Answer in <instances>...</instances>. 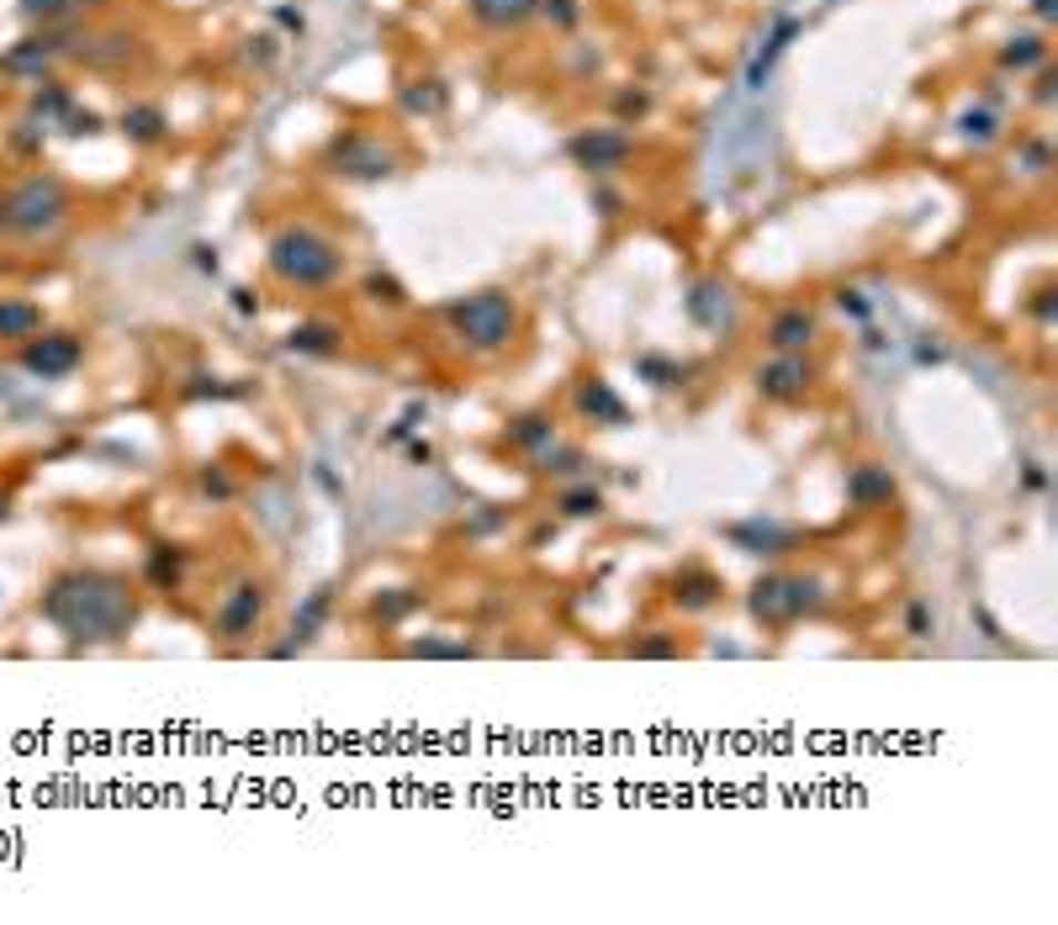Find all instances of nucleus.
<instances>
[{"label": "nucleus", "instance_id": "obj_45", "mask_svg": "<svg viewBox=\"0 0 1058 925\" xmlns=\"http://www.w3.org/2000/svg\"><path fill=\"white\" fill-rule=\"evenodd\" d=\"M6 519H11V498L0 492V523H6Z\"/></svg>", "mask_w": 1058, "mask_h": 925}, {"label": "nucleus", "instance_id": "obj_43", "mask_svg": "<svg viewBox=\"0 0 1058 925\" xmlns=\"http://www.w3.org/2000/svg\"><path fill=\"white\" fill-rule=\"evenodd\" d=\"M1027 487H1033V492H1043V487H1048V471H1043V466H1027Z\"/></svg>", "mask_w": 1058, "mask_h": 925}, {"label": "nucleus", "instance_id": "obj_22", "mask_svg": "<svg viewBox=\"0 0 1058 925\" xmlns=\"http://www.w3.org/2000/svg\"><path fill=\"white\" fill-rule=\"evenodd\" d=\"M32 333H43V312L32 308V302H17V297H6L0 302V339H32Z\"/></svg>", "mask_w": 1058, "mask_h": 925}, {"label": "nucleus", "instance_id": "obj_3", "mask_svg": "<svg viewBox=\"0 0 1058 925\" xmlns=\"http://www.w3.org/2000/svg\"><path fill=\"white\" fill-rule=\"evenodd\" d=\"M445 323H450V333H456L466 350L498 355V350L514 344V333H519V308H514L508 291H471V297H460V302L445 308Z\"/></svg>", "mask_w": 1058, "mask_h": 925}, {"label": "nucleus", "instance_id": "obj_30", "mask_svg": "<svg viewBox=\"0 0 1058 925\" xmlns=\"http://www.w3.org/2000/svg\"><path fill=\"white\" fill-rule=\"evenodd\" d=\"M445 85L439 80H413V85H403V106L408 112H424V117H434V112H445Z\"/></svg>", "mask_w": 1058, "mask_h": 925}, {"label": "nucleus", "instance_id": "obj_21", "mask_svg": "<svg viewBox=\"0 0 1058 925\" xmlns=\"http://www.w3.org/2000/svg\"><path fill=\"white\" fill-rule=\"evenodd\" d=\"M529 460H535V471H540V476H582L588 466H593V460H588L578 445H561V439H556V445H546L540 455H529Z\"/></svg>", "mask_w": 1058, "mask_h": 925}, {"label": "nucleus", "instance_id": "obj_46", "mask_svg": "<svg viewBox=\"0 0 1058 925\" xmlns=\"http://www.w3.org/2000/svg\"><path fill=\"white\" fill-rule=\"evenodd\" d=\"M74 6H106V0H74Z\"/></svg>", "mask_w": 1058, "mask_h": 925}, {"label": "nucleus", "instance_id": "obj_9", "mask_svg": "<svg viewBox=\"0 0 1058 925\" xmlns=\"http://www.w3.org/2000/svg\"><path fill=\"white\" fill-rule=\"evenodd\" d=\"M567 154H572L588 175H614L620 165H630L635 138L620 133V127H588V133H578V138L567 143Z\"/></svg>", "mask_w": 1058, "mask_h": 925}, {"label": "nucleus", "instance_id": "obj_23", "mask_svg": "<svg viewBox=\"0 0 1058 925\" xmlns=\"http://www.w3.org/2000/svg\"><path fill=\"white\" fill-rule=\"evenodd\" d=\"M529 11H540V0H471V17L481 27H519Z\"/></svg>", "mask_w": 1058, "mask_h": 925}, {"label": "nucleus", "instance_id": "obj_7", "mask_svg": "<svg viewBox=\"0 0 1058 925\" xmlns=\"http://www.w3.org/2000/svg\"><path fill=\"white\" fill-rule=\"evenodd\" d=\"M264 609H270L264 582H234V588L222 593V603H217V614H212V635L217 641H228V645H243L249 635H260Z\"/></svg>", "mask_w": 1058, "mask_h": 925}, {"label": "nucleus", "instance_id": "obj_25", "mask_svg": "<svg viewBox=\"0 0 1058 925\" xmlns=\"http://www.w3.org/2000/svg\"><path fill=\"white\" fill-rule=\"evenodd\" d=\"M64 48V38H22V43L6 53V70H43V64H53V53Z\"/></svg>", "mask_w": 1058, "mask_h": 925}, {"label": "nucleus", "instance_id": "obj_44", "mask_svg": "<svg viewBox=\"0 0 1058 925\" xmlns=\"http://www.w3.org/2000/svg\"><path fill=\"white\" fill-rule=\"evenodd\" d=\"M1033 11L1043 17V22H1054V17H1058V0H1033Z\"/></svg>", "mask_w": 1058, "mask_h": 925}, {"label": "nucleus", "instance_id": "obj_40", "mask_svg": "<svg viewBox=\"0 0 1058 925\" xmlns=\"http://www.w3.org/2000/svg\"><path fill=\"white\" fill-rule=\"evenodd\" d=\"M837 308H842L847 318H868V312H873L863 291H837Z\"/></svg>", "mask_w": 1058, "mask_h": 925}, {"label": "nucleus", "instance_id": "obj_13", "mask_svg": "<svg viewBox=\"0 0 1058 925\" xmlns=\"http://www.w3.org/2000/svg\"><path fill=\"white\" fill-rule=\"evenodd\" d=\"M667 597L677 603V614H709L725 597V582H720V571H709V567H683L673 576V593Z\"/></svg>", "mask_w": 1058, "mask_h": 925}, {"label": "nucleus", "instance_id": "obj_32", "mask_svg": "<svg viewBox=\"0 0 1058 925\" xmlns=\"http://www.w3.org/2000/svg\"><path fill=\"white\" fill-rule=\"evenodd\" d=\"M677 651H683V645H677V635H667V630H651L646 641L630 645V656H635V662H673Z\"/></svg>", "mask_w": 1058, "mask_h": 925}, {"label": "nucleus", "instance_id": "obj_15", "mask_svg": "<svg viewBox=\"0 0 1058 925\" xmlns=\"http://www.w3.org/2000/svg\"><path fill=\"white\" fill-rule=\"evenodd\" d=\"M820 339V318L810 308H784L768 323V350L772 355H805Z\"/></svg>", "mask_w": 1058, "mask_h": 925}, {"label": "nucleus", "instance_id": "obj_20", "mask_svg": "<svg viewBox=\"0 0 1058 925\" xmlns=\"http://www.w3.org/2000/svg\"><path fill=\"white\" fill-rule=\"evenodd\" d=\"M122 133L133 143H159L169 133V117L154 101H144V106H127V112H122Z\"/></svg>", "mask_w": 1058, "mask_h": 925}, {"label": "nucleus", "instance_id": "obj_11", "mask_svg": "<svg viewBox=\"0 0 1058 925\" xmlns=\"http://www.w3.org/2000/svg\"><path fill=\"white\" fill-rule=\"evenodd\" d=\"M725 540L741 550V555L778 561V555H789V550L799 545V529H789V523H778V519H741V523L725 529Z\"/></svg>", "mask_w": 1058, "mask_h": 925}, {"label": "nucleus", "instance_id": "obj_42", "mask_svg": "<svg viewBox=\"0 0 1058 925\" xmlns=\"http://www.w3.org/2000/svg\"><path fill=\"white\" fill-rule=\"evenodd\" d=\"M1048 297H1054V291H1037V302H1033V312H1037V318H1043V323L1054 318V302H1048Z\"/></svg>", "mask_w": 1058, "mask_h": 925}, {"label": "nucleus", "instance_id": "obj_2", "mask_svg": "<svg viewBox=\"0 0 1058 925\" xmlns=\"http://www.w3.org/2000/svg\"><path fill=\"white\" fill-rule=\"evenodd\" d=\"M270 276L291 291H323L344 276V254H339L334 238H323L318 228H281L264 249Z\"/></svg>", "mask_w": 1058, "mask_h": 925}, {"label": "nucleus", "instance_id": "obj_12", "mask_svg": "<svg viewBox=\"0 0 1058 925\" xmlns=\"http://www.w3.org/2000/svg\"><path fill=\"white\" fill-rule=\"evenodd\" d=\"M329 614H334V588H318V593H308V603H302V609H297V619H291L287 641L270 645V656H276V662H287V656H297V651H308V645L323 635Z\"/></svg>", "mask_w": 1058, "mask_h": 925}, {"label": "nucleus", "instance_id": "obj_26", "mask_svg": "<svg viewBox=\"0 0 1058 925\" xmlns=\"http://www.w3.org/2000/svg\"><path fill=\"white\" fill-rule=\"evenodd\" d=\"M556 513H561V519H603V492L593 481H578V487H567V492L556 498Z\"/></svg>", "mask_w": 1058, "mask_h": 925}, {"label": "nucleus", "instance_id": "obj_28", "mask_svg": "<svg viewBox=\"0 0 1058 925\" xmlns=\"http://www.w3.org/2000/svg\"><path fill=\"white\" fill-rule=\"evenodd\" d=\"M635 376L646 381V386H656V392H673V386H683V365L677 360H667V355H641L635 360Z\"/></svg>", "mask_w": 1058, "mask_h": 925}, {"label": "nucleus", "instance_id": "obj_19", "mask_svg": "<svg viewBox=\"0 0 1058 925\" xmlns=\"http://www.w3.org/2000/svg\"><path fill=\"white\" fill-rule=\"evenodd\" d=\"M408 662H471L477 645L471 641H445V635H424V641H408L403 645Z\"/></svg>", "mask_w": 1058, "mask_h": 925}, {"label": "nucleus", "instance_id": "obj_16", "mask_svg": "<svg viewBox=\"0 0 1058 925\" xmlns=\"http://www.w3.org/2000/svg\"><path fill=\"white\" fill-rule=\"evenodd\" d=\"M578 413H582V418H593V424H603V428H625L630 424L625 397H620V392H614L603 376H588L578 386Z\"/></svg>", "mask_w": 1058, "mask_h": 925}, {"label": "nucleus", "instance_id": "obj_17", "mask_svg": "<svg viewBox=\"0 0 1058 925\" xmlns=\"http://www.w3.org/2000/svg\"><path fill=\"white\" fill-rule=\"evenodd\" d=\"M287 350L291 355H313V360H329L344 350V329L339 323H297V329L287 333Z\"/></svg>", "mask_w": 1058, "mask_h": 925}, {"label": "nucleus", "instance_id": "obj_39", "mask_svg": "<svg viewBox=\"0 0 1058 925\" xmlns=\"http://www.w3.org/2000/svg\"><path fill=\"white\" fill-rule=\"evenodd\" d=\"M38 112H49V117H59V112H70V95L59 91V85H49V91H38Z\"/></svg>", "mask_w": 1058, "mask_h": 925}, {"label": "nucleus", "instance_id": "obj_38", "mask_svg": "<svg viewBox=\"0 0 1058 925\" xmlns=\"http://www.w3.org/2000/svg\"><path fill=\"white\" fill-rule=\"evenodd\" d=\"M540 6H546V17H551L561 32H567V27H578V17H582L578 0H540Z\"/></svg>", "mask_w": 1058, "mask_h": 925}, {"label": "nucleus", "instance_id": "obj_4", "mask_svg": "<svg viewBox=\"0 0 1058 925\" xmlns=\"http://www.w3.org/2000/svg\"><path fill=\"white\" fill-rule=\"evenodd\" d=\"M820 603H826L820 576H794V571H763L751 582V597H746L751 619L768 624V630H789L799 619L820 614Z\"/></svg>", "mask_w": 1058, "mask_h": 925}, {"label": "nucleus", "instance_id": "obj_6", "mask_svg": "<svg viewBox=\"0 0 1058 925\" xmlns=\"http://www.w3.org/2000/svg\"><path fill=\"white\" fill-rule=\"evenodd\" d=\"M397 165H403L397 148L382 143L376 133H339L329 143V169L344 180H386V175H397Z\"/></svg>", "mask_w": 1058, "mask_h": 925}, {"label": "nucleus", "instance_id": "obj_35", "mask_svg": "<svg viewBox=\"0 0 1058 925\" xmlns=\"http://www.w3.org/2000/svg\"><path fill=\"white\" fill-rule=\"evenodd\" d=\"M365 297L382 302V308H408V291L392 281V276H371V281H365Z\"/></svg>", "mask_w": 1058, "mask_h": 925}, {"label": "nucleus", "instance_id": "obj_31", "mask_svg": "<svg viewBox=\"0 0 1058 925\" xmlns=\"http://www.w3.org/2000/svg\"><path fill=\"white\" fill-rule=\"evenodd\" d=\"M413 609H418V593H413V588H392V593H382L376 603H371V619L397 624V619H408Z\"/></svg>", "mask_w": 1058, "mask_h": 925}, {"label": "nucleus", "instance_id": "obj_5", "mask_svg": "<svg viewBox=\"0 0 1058 925\" xmlns=\"http://www.w3.org/2000/svg\"><path fill=\"white\" fill-rule=\"evenodd\" d=\"M70 212V190L59 186L53 175H27L22 186H11L0 196V233L17 238H38L59 228Z\"/></svg>", "mask_w": 1058, "mask_h": 925}, {"label": "nucleus", "instance_id": "obj_14", "mask_svg": "<svg viewBox=\"0 0 1058 925\" xmlns=\"http://www.w3.org/2000/svg\"><path fill=\"white\" fill-rule=\"evenodd\" d=\"M894 492H900V487H894L890 466H879V460H863V466H852V471H847V502H852L858 513L890 508Z\"/></svg>", "mask_w": 1058, "mask_h": 925}, {"label": "nucleus", "instance_id": "obj_1", "mask_svg": "<svg viewBox=\"0 0 1058 925\" xmlns=\"http://www.w3.org/2000/svg\"><path fill=\"white\" fill-rule=\"evenodd\" d=\"M43 619L74 645H106L133 635L138 624V593L117 571H64L43 593Z\"/></svg>", "mask_w": 1058, "mask_h": 925}, {"label": "nucleus", "instance_id": "obj_27", "mask_svg": "<svg viewBox=\"0 0 1058 925\" xmlns=\"http://www.w3.org/2000/svg\"><path fill=\"white\" fill-rule=\"evenodd\" d=\"M1048 59V43L1037 38V32H1021V38H1006V48H1000V70H1037Z\"/></svg>", "mask_w": 1058, "mask_h": 925}, {"label": "nucleus", "instance_id": "obj_34", "mask_svg": "<svg viewBox=\"0 0 1058 925\" xmlns=\"http://www.w3.org/2000/svg\"><path fill=\"white\" fill-rule=\"evenodd\" d=\"M196 487H201V492H207V498H212V502H228V498H234V492H239V487H234V476L222 471V466H201V476H196Z\"/></svg>", "mask_w": 1058, "mask_h": 925}, {"label": "nucleus", "instance_id": "obj_24", "mask_svg": "<svg viewBox=\"0 0 1058 925\" xmlns=\"http://www.w3.org/2000/svg\"><path fill=\"white\" fill-rule=\"evenodd\" d=\"M725 291L720 281H698L694 297H688V318H694L698 329H720V312H725Z\"/></svg>", "mask_w": 1058, "mask_h": 925}, {"label": "nucleus", "instance_id": "obj_41", "mask_svg": "<svg viewBox=\"0 0 1058 925\" xmlns=\"http://www.w3.org/2000/svg\"><path fill=\"white\" fill-rule=\"evenodd\" d=\"M646 106H651L646 91H625V95H620V117H641Z\"/></svg>", "mask_w": 1058, "mask_h": 925}, {"label": "nucleus", "instance_id": "obj_18", "mask_svg": "<svg viewBox=\"0 0 1058 925\" xmlns=\"http://www.w3.org/2000/svg\"><path fill=\"white\" fill-rule=\"evenodd\" d=\"M514 450H525V455H540L546 445H556V424L546 418V413H525V418H514L508 424V434H504Z\"/></svg>", "mask_w": 1058, "mask_h": 925}, {"label": "nucleus", "instance_id": "obj_37", "mask_svg": "<svg viewBox=\"0 0 1058 925\" xmlns=\"http://www.w3.org/2000/svg\"><path fill=\"white\" fill-rule=\"evenodd\" d=\"M70 6L74 0H22V17H32V22H59Z\"/></svg>", "mask_w": 1058, "mask_h": 925}, {"label": "nucleus", "instance_id": "obj_10", "mask_svg": "<svg viewBox=\"0 0 1058 925\" xmlns=\"http://www.w3.org/2000/svg\"><path fill=\"white\" fill-rule=\"evenodd\" d=\"M80 360H85V350H80L74 333H32V339L22 344V371H32L38 381L70 376Z\"/></svg>", "mask_w": 1058, "mask_h": 925}, {"label": "nucleus", "instance_id": "obj_33", "mask_svg": "<svg viewBox=\"0 0 1058 925\" xmlns=\"http://www.w3.org/2000/svg\"><path fill=\"white\" fill-rule=\"evenodd\" d=\"M905 635H911V641H932V635H937V614H932V603H921V597H915L911 609H905Z\"/></svg>", "mask_w": 1058, "mask_h": 925}, {"label": "nucleus", "instance_id": "obj_29", "mask_svg": "<svg viewBox=\"0 0 1058 925\" xmlns=\"http://www.w3.org/2000/svg\"><path fill=\"white\" fill-rule=\"evenodd\" d=\"M180 571H186V550H175V545L148 550V582H154V588H175Z\"/></svg>", "mask_w": 1058, "mask_h": 925}, {"label": "nucleus", "instance_id": "obj_8", "mask_svg": "<svg viewBox=\"0 0 1058 925\" xmlns=\"http://www.w3.org/2000/svg\"><path fill=\"white\" fill-rule=\"evenodd\" d=\"M816 381H820V365L810 355H772L757 365L751 386H757L763 403H805L816 392Z\"/></svg>", "mask_w": 1058, "mask_h": 925}, {"label": "nucleus", "instance_id": "obj_36", "mask_svg": "<svg viewBox=\"0 0 1058 925\" xmlns=\"http://www.w3.org/2000/svg\"><path fill=\"white\" fill-rule=\"evenodd\" d=\"M958 133L968 143H989L995 133H1000V117H995V112H968V117L958 122Z\"/></svg>", "mask_w": 1058, "mask_h": 925}]
</instances>
